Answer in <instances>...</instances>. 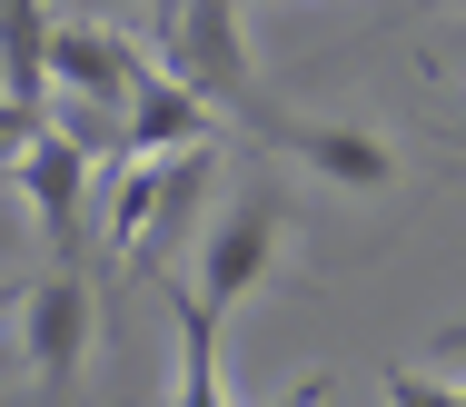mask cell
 Here are the masks:
<instances>
[{
  "label": "cell",
  "mask_w": 466,
  "mask_h": 407,
  "mask_svg": "<svg viewBox=\"0 0 466 407\" xmlns=\"http://www.w3.org/2000/svg\"><path fill=\"white\" fill-rule=\"evenodd\" d=\"M159 80H179L188 100H208V109H248L268 129L248 40H238V0H169V20H159Z\"/></svg>",
  "instance_id": "1"
},
{
  "label": "cell",
  "mask_w": 466,
  "mask_h": 407,
  "mask_svg": "<svg viewBox=\"0 0 466 407\" xmlns=\"http://www.w3.org/2000/svg\"><path fill=\"white\" fill-rule=\"evenodd\" d=\"M139 90H149V50L139 40H119L109 20H50V100L129 119Z\"/></svg>",
  "instance_id": "2"
},
{
  "label": "cell",
  "mask_w": 466,
  "mask_h": 407,
  "mask_svg": "<svg viewBox=\"0 0 466 407\" xmlns=\"http://www.w3.org/2000/svg\"><path fill=\"white\" fill-rule=\"evenodd\" d=\"M279 229H288V199H279V189H238V199L218 209V229H208V249H198V279H188L198 308L228 318V308L248 299V289L268 279V259H279Z\"/></svg>",
  "instance_id": "3"
},
{
  "label": "cell",
  "mask_w": 466,
  "mask_h": 407,
  "mask_svg": "<svg viewBox=\"0 0 466 407\" xmlns=\"http://www.w3.org/2000/svg\"><path fill=\"white\" fill-rule=\"evenodd\" d=\"M10 179H20L30 209H40V239H50L60 259H80V179H90V149L60 139V129H40V139L10 159Z\"/></svg>",
  "instance_id": "4"
},
{
  "label": "cell",
  "mask_w": 466,
  "mask_h": 407,
  "mask_svg": "<svg viewBox=\"0 0 466 407\" xmlns=\"http://www.w3.org/2000/svg\"><path fill=\"white\" fill-rule=\"evenodd\" d=\"M268 139H279V149H298V159H308L318 179H338V189H387V179H397L387 139L338 129V119H268Z\"/></svg>",
  "instance_id": "5"
},
{
  "label": "cell",
  "mask_w": 466,
  "mask_h": 407,
  "mask_svg": "<svg viewBox=\"0 0 466 407\" xmlns=\"http://www.w3.org/2000/svg\"><path fill=\"white\" fill-rule=\"evenodd\" d=\"M208 119H218L208 100H188L179 80L149 70V90H139L129 119H119V159H179V149H208Z\"/></svg>",
  "instance_id": "6"
},
{
  "label": "cell",
  "mask_w": 466,
  "mask_h": 407,
  "mask_svg": "<svg viewBox=\"0 0 466 407\" xmlns=\"http://www.w3.org/2000/svg\"><path fill=\"white\" fill-rule=\"evenodd\" d=\"M80 358H90V289H80V269H60L30 289V368L80 378Z\"/></svg>",
  "instance_id": "7"
},
{
  "label": "cell",
  "mask_w": 466,
  "mask_h": 407,
  "mask_svg": "<svg viewBox=\"0 0 466 407\" xmlns=\"http://www.w3.org/2000/svg\"><path fill=\"white\" fill-rule=\"evenodd\" d=\"M0 100L50 119V10L40 0H0Z\"/></svg>",
  "instance_id": "8"
},
{
  "label": "cell",
  "mask_w": 466,
  "mask_h": 407,
  "mask_svg": "<svg viewBox=\"0 0 466 407\" xmlns=\"http://www.w3.org/2000/svg\"><path fill=\"white\" fill-rule=\"evenodd\" d=\"M387 407H466V388L427 378V368H397V378H387Z\"/></svg>",
  "instance_id": "9"
},
{
  "label": "cell",
  "mask_w": 466,
  "mask_h": 407,
  "mask_svg": "<svg viewBox=\"0 0 466 407\" xmlns=\"http://www.w3.org/2000/svg\"><path fill=\"white\" fill-rule=\"evenodd\" d=\"M0 179H10V159H0Z\"/></svg>",
  "instance_id": "10"
}]
</instances>
